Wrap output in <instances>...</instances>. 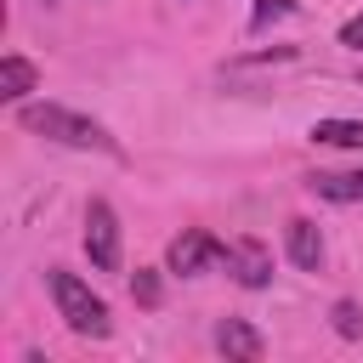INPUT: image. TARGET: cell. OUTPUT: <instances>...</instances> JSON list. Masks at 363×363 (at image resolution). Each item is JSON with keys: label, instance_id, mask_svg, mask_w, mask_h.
Here are the masks:
<instances>
[{"label": "cell", "instance_id": "cell-1", "mask_svg": "<svg viewBox=\"0 0 363 363\" xmlns=\"http://www.w3.org/2000/svg\"><path fill=\"white\" fill-rule=\"evenodd\" d=\"M17 119H23V130H34V136H51V142H62V147H96V153H119V142L96 125V119H85V113H74V108H57V102H23L17 108Z\"/></svg>", "mask_w": 363, "mask_h": 363}, {"label": "cell", "instance_id": "cell-2", "mask_svg": "<svg viewBox=\"0 0 363 363\" xmlns=\"http://www.w3.org/2000/svg\"><path fill=\"white\" fill-rule=\"evenodd\" d=\"M45 284H51V301H57V312H62V323H68L74 335L102 340V335L113 329V323H108V301H102L85 278H74V272L51 267V272H45Z\"/></svg>", "mask_w": 363, "mask_h": 363}, {"label": "cell", "instance_id": "cell-3", "mask_svg": "<svg viewBox=\"0 0 363 363\" xmlns=\"http://www.w3.org/2000/svg\"><path fill=\"white\" fill-rule=\"evenodd\" d=\"M85 255L96 272H119V216L108 199H91L85 210Z\"/></svg>", "mask_w": 363, "mask_h": 363}, {"label": "cell", "instance_id": "cell-4", "mask_svg": "<svg viewBox=\"0 0 363 363\" xmlns=\"http://www.w3.org/2000/svg\"><path fill=\"white\" fill-rule=\"evenodd\" d=\"M170 272H182V278H199V272H210V267H221L227 261V244L216 238V233H204V227H187L182 238H170Z\"/></svg>", "mask_w": 363, "mask_h": 363}, {"label": "cell", "instance_id": "cell-5", "mask_svg": "<svg viewBox=\"0 0 363 363\" xmlns=\"http://www.w3.org/2000/svg\"><path fill=\"white\" fill-rule=\"evenodd\" d=\"M227 272L244 284V289H267L272 284V250L261 238H233L227 244Z\"/></svg>", "mask_w": 363, "mask_h": 363}, {"label": "cell", "instance_id": "cell-6", "mask_svg": "<svg viewBox=\"0 0 363 363\" xmlns=\"http://www.w3.org/2000/svg\"><path fill=\"white\" fill-rule=\"evenodd\" d=\"M216 346H221L227 357H238V363H261V352H267L261 329L244 323V318H221V323H216Z\"/></svg>", "mask_w": 363, "mask_h": 363}, {"label": "cell", "instance_id": "cell-7", "mask_svg": "<svg viewBox=\"0 0 363 363\" xmlns=\"http://www.w3.org/2000/svg\"><path fill=\"white\" fill-rule=\"evenodd\" d=\"M306 187L329 204H363V170H318L306 176Z\"/></svg>", "mask_w": 363, "mask_h": 363}, {"label": "cell", "instance_id": "cell-8", "mask_svg": "<svg viewBox=\"0 0 363 363\" xmlns=\"http://www.w3.org/2000/svg\"><path fill=\"white\" fill-rule=\"evenodd\" d=\"M289 261L301 272H318L323 267V233H318V221H306V216L289 221Z\"/></svg>", "mask_w": 363, "mask_h": 363}, {"label": "cell", "instance_id": "cell-9", "mask_svg": "<svg viewBox=\"0 0 363 363\" xmlns=\"http://www.w3.org/2000/svg\"><path fill=\"white\" fill-rule=\"evenodd\" d=\"M34 85H40V68H34L28 57H17V51L0 57V96H6V102H23Z\"/></svg>", "mask_w": 363, "mask_h": 363}, {"label": "cell", "instance_id": "cell-10", "mask_svg": "<svg viewBox=\"0 0 363 363\" xmlns=\"http://www.w3.org/2000/svg\"><path fill=\"white\" fill-rule=\"evenodd\" d=\"M312 142H323V147H363V119H318Z\"/></svg>", "mask_w": 363, "mask_h": 363}, {"label": "cell", "instance_id": "cell-11", "mask_svg": "<svg viewBox=\"0 0 363 363\" xmlns=\"http://www.w3.org/2000/svg\"><path fill=\"white\" fill-rule=\"evenodd\" d=\"M329 323H335L340 340H363V306L357 301H335L329 306Z\"/></svg>", "mask_w": 363, "mask_h": 363}, {"label": "cell", "instance_id": "cell-12", "mask_svg": "<svg viewBox=\"0 0 363 363\" xmlns=\"http://www.w3.org/2000/svg\"><path fill=\"white\" fill-rule=\"evenodd\" d=\"M130 295H136V306H147V312H153V306L164 301V284H159V272H153V267H136V278H130Z\"/></svg>", "mask_w": 363, "mask_h": 363}, {"label": "cell", "instance_id": "cell-13", "mask_svg": "<svg viewBox=\"0 0 363 363\" xmlns=\"http://www.w3.org/2000/svg\"><path fill=\"white\" fill-rule=\"evenodd\" d=\"M295 11V0H255V11H250V28L261 34L267 23H278V17H289Z\"/></svg>", "mask_w": 363, "mask_h": 363}, {"label": "cell", "instance_id": "cell-14", "mask_svg": "<svg viewBox=\"0 0 363 363\" xmlns=\"http://www.w3.org/2000/svg\"><path fill=\"white\" fill-rule=\"evenodd\" d=\"M340 45H352V51H363V17H352V23L340 28Z\"/></svg>", "mask_w": 363, "mask_h": 363}, {"label": "cell", "instance_id": "cell-15", "mask_svg": "<svg viewBox=\"0 0 363 363\" xmlns=\"http://www.w3.org/2000/svg\"><path fill=\"white\" fill-rule=\"evenodd\" d=\"M45 6H57V0H45Z\"/></svg>", "mask_w": 363, "mask_h": 363}]
</instances>
